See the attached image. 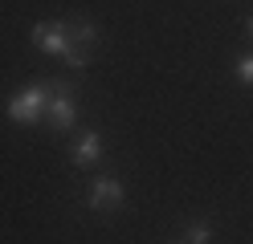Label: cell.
Wrapping results in <instances>:
<instances>
[{"label": "cell", "instance_id": "obj_1", "mask_svg": "<svg viewBox=\"0 0 253 244\" xmlns=\"http://www.w3.org/2000/svg\"><path fill=\"white\" fill-rule=\"evenodd\" d=\"M49 98H53V81H33V86H25L8 98V118L21 122V126H33L45 118V110H49Z\"/></svg>", "mask_w": 253, "mask_h": 244}, {"label": "cell", "instance_id": "obj_2", "mask_svg": "<svg viewBox=\"0 0 253 244\" xmlns=\"http://www.w3.org/2000/svg\"><path fill=\"white\" fill-rule=\"evenodd\" d=\"M70 49L61 53V61L70 65V70H86L94 49H98V25L86 21V16H70Z\"/></svg>", "mask_w": 253, "mask_h": 244}, {"label": "cell", "instance_id": "obj_3", "mask_svg": "<svg viewBox=\"0 0 253 244\" xmlns=\"http://www.w3.org/2000/svg\"><path fill=\"white\" fill-rule=\"evenodd\" d=\"M123 204H126V187L119 183L115 175L90 179V191H86V208L90 211H119Z\"/></svg>", "mask_w": 253, "mask_h": 244}, {"label": "cell", "instance_id": "obj_4", "mask_svg": "<svg viewBox=\"0 0 253 244\" xmlns=\"http://www.w3.org/2000/svg\"><path fill=\"white\" fill-rule=\"evenodd\" d=\"M70 90L74 86H66V81H53V98H49V110H45V118H49V126L57 135L74 130V122H78V102H74Z\"/></svg>", "mask_w": 253, "mask_h": 244}, {"label": "cell", "instance_id": "obj_5", "mask_svg": "<svg viewBox=\"0 0 253 244\" xmlns=\"http://www.w3.org/2000/svg\"><path fill=\"white\" fill-rule=\"evenodd\" d=\"M33 49L61 57L70 49V25L66 21H41V25H33Z\"/></svg>", "mask_w": 253, "mask_h": 244}, {"label": "cell", "instance_id": "obj_6", "mask_svg": "<svg viewBox=\"0 0 253 244\" xmlns=\"http://www.w3.org/2000/svg\"><path fill=\"white\" fill-rule=\"evenodd\" d=\"M98 159H102V135L98 130H86V135L74 139V146H70V163L74 167H94Z\"/></svg>", "mask_w": 253, "mask_h": 244}, {"label": "cell", "instance_id": "obj_7", "mask_svg": "<svg viewBox=\"0 0 253 244\" xmlns=\"http://www.w3.org/2000/svg\"><path fill=\"white\" fill-rule=\"evenodd\" d=\"M180 240H188V244H212V224L209 220H192V224L184 228Z\"/></svg>", "mask_w": 253, "mask_h": 244}, {"label": "cell", "instance_id": "obj_8", "mask_svg": "<svg viewBox=\"0 0 253 244\" xmlns=\"http://www.w3.org/2000/svg\"><path fill=\"white\" fill-rule=\"evenodd\" d=\"M237 81H245V86H253V53H245L241 61H237Z\"/></svg>", "mask_w": 253, "mask_h": 244}, {"label": "cell", "instance_id": "obj_9", "mask_svg": "<svg viewBox=\"0 0 253 244\" xmlns=\"http://www.w3.org/2000/svg\"><path fill=\"white\" fill-rule=\"evenodd\" d=\"M245 33H249V37H253V16H249V21H245Z\"/></svg>", "mask_w": 253, "mask_h": 244}, {"label": "cell", "instance_id": "obj_10", "mask_svg": "<svg viewBox=\"0 0 253 244\" xmlns=\"http://www.w3.org/2000/svg\"><path fill=\"white\" fill-rule=\"evenodd\" d=\"M171 244H188V240H171Z\"/></svg>", "mask_w": 253, "mask_h": 244}]
</instances>
